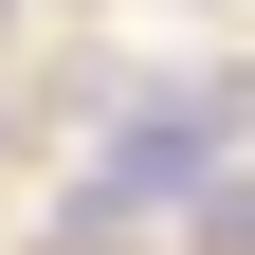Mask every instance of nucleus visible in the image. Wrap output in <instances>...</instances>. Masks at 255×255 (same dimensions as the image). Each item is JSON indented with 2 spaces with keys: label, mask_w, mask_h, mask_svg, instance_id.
Returning <instances> with one entry per match:
<instances>
[{
  "label": "nucleus",
  "mask_w": 255,
  "mask_h": 255,
  "mask_svg": "<svg viewBox=\"0 0 255 255\" xmlns=\"http://www.w3.org/2000/svg\"><path fill=\"white\" fill-rule=\"evenodd\" d=\"M0 37H18V0H0Z\"/></svg>",
  "instance_id": "obj_3"
},
{
  "label": "nucleus",
  "mask_w": 255,
  "mask_h": 255,
  "mask_svg": "<svg viewBox=\"0 0 255 255\" xmlns=\"http://www.w3.org/2000/svg\"><path fill=\"white\" fill-rule=\"evenodd\" d=\"M201 128H219V146H255V55H219V73H201Z\"/></svg>",
  "instance_id": "obj_2"
},
{
  "label": "nucleus",
  "mask_w": 255,
  "mask_h": 255,
  "mask_svg": "<svg viewBox=\"0 0 255 255\" xmlns=\"http://www.w3.org/2000/svg\"><path fill=\"white\" fill-rule=\"evenodd\" d=\"M182 237H201V255H255V164H219L201 201H182Z\"/></svg>",
  "instance_id": "obj_1"
}]
</instances>
